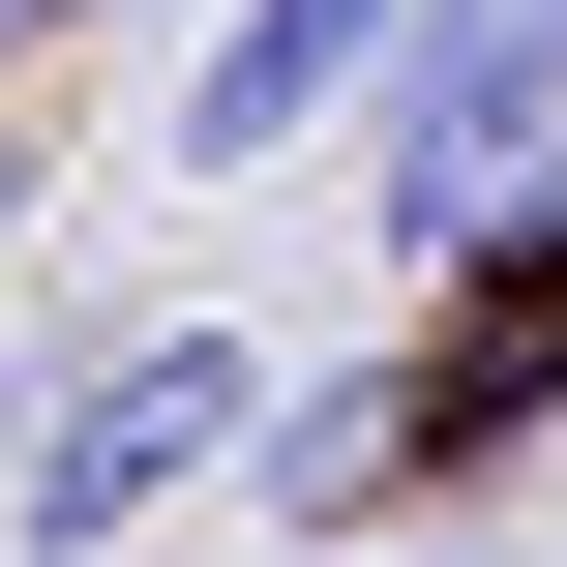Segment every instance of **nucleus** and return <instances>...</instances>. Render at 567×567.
<instances>
[{
  "label": "nucleus",
  "mask_w": 567,
  "mask_h": 567,
  "mask_svg": "<svg viewBox=\"0 0 567 567\" xmlns=\"http://www.w3.org/2000/svg\"><path fill=\"white\" fill-rule=\"evenodd\" d=\"M179 478H269V359H239V329H120V359H60V389L0 419V508H30V567H120Z\"/></svg>",
  "instance_id": "obj_1"
},
{
  "label": "nucleus",
  "mask_w": 567,
  "mask_h": 567,
  "mask_svg": "<svg viewBox=\"0 0 567 567\" xmlns=\"http://www.w3.org/2000/svg\"><path fill=\"white\" fill-rule=\"evenodd\" d=\"M359 209H389V269H478V239H538V209H567V0H419Z\"/></svg>",
  "instance_id": "obj_2"
},
{
  "label": "nucleus",
  "mask_w": 567,
  "mask_h": 567,
  "mask_svg": "<svg viewBox=\"0 0 567 567\" xmlns=\"http://www.w3.org/2000/svg\"><path fill=\"white\" fill-rule=\"evenodd\" d=\"M389 60H419V0H209V60H179V179H269V150H329V120H389Z\"/></svg>",
  "instance_id": "obj_3"
},
{
  "label": "nucleus",
  "mask_w": 567,
  "mask_h": 567,
  "mask_svg": "<svg viewBox=\"0 0 567 567\" xmlns=\"http://www.w3.org/2000/svg\"><path fill=\"white\" fill-rule=\"evenodd\" d=\"M30 30H120V0H0V60H30Z\"/></svg>",
  "instance_id": "obj_4"
}]
</instances>
